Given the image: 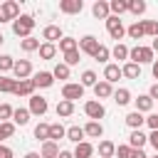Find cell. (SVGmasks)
I'll list each match as a JSON object with an SVG mask.
<instances>
[{
    "label": "cell",
    "mask_w": 158,
    "mask_h": 158,
    "mask_svg": "<svg viewBox=\"0 0 158 158\" xmlns=\"http://www.w3.org/2000/svg\"><path fill=\"white\" fill-rule=\"evenodd\" d=\"M20 49H22V52H40V40H37V37L20 40Z\"/></svg>",
    "instance_id": "cell-33"
},
{
    "label": "cell",
    "mask_w": 158,
    "mask_h": 158,
    "mask_svg": "<svg viewBox=\"0 0 158 158\" xmlns=\"http://www.w3.org/2000/svg\"><path fill=\"white\" fill-rule=\"evenodd\" d=\"M143 22V32H146V37H158V20H141Z\"/></svg>",
    "instance_id": "cell-38"
},
{
    "label": "cell",
    "mask_w": 158,
    "mask_h": 158,
    "mask_svg": "<svg viewBox=\"0 0 158 158\" xmlns=\"http://www.w3.org/2000/svg\"><path fill=\"white\" fill-rule=\"evenodd\" d=\"M67 138H69L72 143H81V141L86 138L84 126H69V128H67Z\"/></svg>",
    "instance_id": "cell-28"
},
{
    "label": "cell",
    "mask_w": 158,
    "mask_h": 158,
    "mask_svg": "<svg viewBox=\"0 0 158 158\" xmlns=\"http://www.w3.org/2000/svg\"><path fill=\"white\" fill-rule=\"evenodd\" d=\"M25 158H42L40 153H35V151H30V153H25Z\"/></svg>",
    "instance_id": "cell-55"
},
{
    "label": "cell",
    "mask_w": 158,
    "mask_h": 158,
    "mask_svg": "<svg viewBox=\"0 0 158 158\" xmlns=\"http://www.w3.org/2000/svg\"><path fill=\"white\" fill-rule=\"evenodd\" d=\"M131 153H133V148H131L128 143H121V146H116V156H118V158H131Z\"/></svg>",
    "instance_id": "cell-47"
},
{
    "label": "cell",
    "mask_w": 158,
    "mask_h": 158,
    "mask_svg": "<svg viewBox=\"0 0 158 158\" xmlns=\"http://www.w3.org/2000/svg\"><path fill=\"white\" fill-rule=\"evenodd\" d=\"M151 158H158V153H156V156H151Z\"/></svg>",
    "instance_id": "cell-58"
},
{
    "label": "cell",
    "mask_w": 158,
    "mask_h": 158,
    "mask_svg": "<svg viewBox=\"0 0 158 158\" xmlns=\"http://www.w3.org/2000/svg\"><path fill=\"white\" fill-rule=\"evenodd\" d=\"M12 74H15V79H17V81L30 79V77H32V62H30V59H15Z\"/></svg>",
    "instance_id": "cell-6"
},
{
    "label": "cell",
    "mask_w": 158,
    "mask_h": 158,
    "mask_svg": "<svg viewBox=\"0 0 158 158\" xmlns=\"http://www.w3.org/2000/svg\"><path fill=\"white\" fill-rule=\"evenodd\" d=\"M121 77H123V72H121V67H118V64H111V62H109V64L104 67V81L114 84V81H118Z\"/></svg>",
    "instance_id": "cell-15"
},
{
    "label": "cell",
    "mask_w": 158,
    "mask_h": 158,
    "mask_svg": "<svg viewBox=\"0 0 158 158\" xmlns=\"http://www.w3.org/2000/svg\"><path fill=\"white\" fill-rule=\"evenodd\" d=\"M151 49H153V52H158V37H156V40L151 42Z\"/></svg>",
    "instance_id": "cell-56"
},
{
    "label": "cell",
    "mask_w": 158,
    "mask_h": 158,
    "mask_svg": "<svg viewBox=\"0 0 158 158\" xmlns=\"http://www.w3.org/2000/svg\"><path fill=\"white\" fill-rule=\"evenodd\" d=\"M12 114H15V109L10 104H0V123L2 121H12Z\"/></svg>",
    "instance_id": "cell-45"
},
{
    "label": "cell",
    "mask_w": 158,
    "mask_h": 158,
    "mask_svg": "<svg viewBox=\"0 0 158 158\" xmlns=\"http://www.w3.org/2000/svg\"><path fill=\"white\" fill-rule=\"evenodd\" d=\"M106 30H109V35H111V40H116V44H118V40L126 35V27H123V22H121V17H109L106 20Z\"/></svg>",
    "instance_id": "cell-5"
},
{
    "label": "cell",
    "mask_w": 158,
    "mask_h": 158,
    "mask_svg": "<svg viewBox=\"0 0 158 158\" xmlns=\"http://www.w3.org/2000/svg\"><path fill=\"white\" fill-rule=\"evenodd\" d=\"M131 158H148V156L143 153V148H138V151H133V153H131Z\"/></svg>",
    "instance_id": "cell-52"
},
{
    "label": "cell",
    "mask_w": 158,
    "mask_h": 158,
    "mask_svg": "<svg viewBox=\"0 0 158 158\" xmlns=\"http://www.w3.org/2000/svg\"><path fill=\"white\" fill-rule=\"evenodd\" d=\"M94 94H96V101H101V99H109V96H114V84H109V81H96V86H94Z\"/></svg>",
    "instance_id": "cell-16"
},
{
    "label": "cell",
    "mask_w": 158,
    "mask_h": 158,
    "mask_svg": "<svg viewBox=\"0 0 158 158\" xmlns=\"http://www.w3.org/2000/svg\"><path fill=\"white\" fill-rule=\"evenodd\" d=\"M143 123H146V116H143L141 111H131V114H126V126H128L131 131H141Z\"/></svg>",
    "instance_id": "cell-17"
},
{
    "label": "cell",
    "mask_w": 158,
    "mask_h": 158,
    "mask_svg": "<svg viewBox=\"0 0 158 158\" xmlns=\"http://www.w3.org/2000/svg\"><path fill=\"white\" fill-rule=\"evenodd\" d=\"M15 84H17V79H10V77L0 74V94H12L15 91Z\"/></svg>",
    "instance_id": "cell-36"
},
{
    "label": "cell",
    "mask_w": 158,
    "mask_h": 158,
    "mask_svg": "<svg viewBox=\"0 0 158 158\" xmlns=\"http://www.w3.org/2000/svg\"><path fill=\"white\" fill-rule=\"evenodd\" d=\"M35 89H37V86H35L32 79H22V81L15 84V91H12V94H15V96H35Z\"/></svg>",
    "instance_id": "cell-13"
},
{
    "label": "cell",
    "mask_w": 158,
    "mask_h": 158,
    "mask_svg": "<svg viewBox=\"0 0 158 158\" xmlns=\"http://www.w3.org/2000/svg\"><path fill=\"white\" fill-rule=\"evenodd\" d=\"M12 133H15V123H12V121H2V123H0V143H2L5 138H12Z\"/></svg>",
    "instance_id": "cell-41"
},
{
    "label": "cell",
    "mask_w": 158,
    "mask_h": 158,
    "mask_svg": "<svg viewBox=\"0 0 158 158\" xmlns=\"http://www.w3.org/2000/svg\"><path fill=\"white\" fill-rule=\"evenodd\" d=\"M114 156H116V143L109 138L99 141V158H114Z\"/></svg>",
    "instance_id": "cell-20"
},
{
    "label": "cell",
    "mask_w": 158,
    "mask_h": 158,
    "mask_svg": "<svg viewBox=\"0 0 158 158\" xmlns=\"http://www.w3.org/2000/svg\"><path fill=\"white\" fill-rule=\"evenodd\" d=\"M59 49L67 54V52H74V49H79V40H74V37H62L59 40Z\"/></svg>",
    "instance_id": "cell-34"
},
{
    "label": "cell",
    "mask_w": 158,
    "mask_h": 158,
    "mask_svg": "<svg viewBox=\"0 0 158 158\" xmlns=\"http://www.w3.org/2000/svg\"><path fill=\"white\" fill-rule=\"evenodd\" d=\"M121 72L126 79H141V64H136V62H126L121 67Z\"/></svg>",
    "instance_id": "cell-25"
},
{
    "label": "cell",
    "mask_w": 158,
    "mask_h": 158,
    "mask_svg": "<svg viewBox=\"0 0 158 158\" xmlns=\"http://www.w3.org/2000/svg\"><path fill=\"white\" fill-rule=\"evenodd\" d=\"M72 153H74V158H94V146L89 141H81V143L74 146Z\"/></svg>",
    "instance_id": "cell-18"
},
{
    "label": "cell",
    "mask_w": 158,
    "mask_h": 158,
    "mask_svg": "<svg viewBox=\"0 0 158 158\" xmlns=\"http://www.w3.org/2000/svg\"><path fill=\"white\" fill-rule=\"evenodd\" d=\"M59 10H62L64 15H77V12L84 10V2H81V0H62V2H59Z\"/></svg>",
    "instance_id": "cell-14"
},
{
    "label": "cell",
    "mask_w": 158,
    "mask_h": 158,
    "mask_svg": "<svg viewBox=\"0 0 158 158\" xmlns=\"http://www.w3.org/2000/svg\"><path fill=\"white\" fill-rule=\"evenodd\" d=\"M109 57H111V49H109L106 44H99V49H96L94 59H96V62H101V64H109Z\"/></svg>",
    "instance_id": "cell-42"
},
{
    "label": "cell",
    "mask_w": 158,
    "mask_h": 158,
    "mask_svg": "<svg viewBox=\"0 0 158 158\" xmlns=\"http://www.w3.org/2000/svg\"><path fill=\"white\" fill-rule=\"evenodd\" d=\"M114 101H116L118 106H126V104H131V91H128L126 86L116 89V91H114Z\"/></svg>",
    "instance_id": "cell-32"
},
{
    "label": "cell",
    "mask_w": 158,
    "mask_h": 158,
    "mask_svg": "<svg viewBox=\"0 0 158 158\" xmlns=\"http://www.w3.org/2000/svg\"><path fill=\"white\" fill-rule=\"evenodd\" d=\"M40 57H42V59H54V57H57V44L42 42V44H40Z\"/></svg>",
    "instance_id": "cell-35"
},
{
    "label": "cell",
    "mask_w": 158,
    "mask_h": 158,
    "mask_svg": "<svg viewBox=\"0 0 158 158\" xmlns=\"http://www.w3.org/2000/svg\"><path fill=\"white\" fill-rule=\"evenodd\" d=\"M57 116L59 118H69L72 114H74V101H67V99H59V104H57Z\"/></svg>",
    "instance_id": "cell-23"
},
{
    "label": "cell",
    "mask_w": 158,
    "mask_h": 158,
    "mask_svg": "<svg viewBox=\"0 0 158 158\" xmlns=\"http://www.w3.org/2000/svg\"><path fill=\"white\" fill-rule=\"evenodd\" d=\"M146 126H148L151 131H158V114H148V116H146Z\"/></svg>",
    "instance_id": "cell-48"
},
{
    "label": "cell",
    "mask_w": 158,
    "mask_h": 158,
    "mask_svg": "<svg viewBox=\"0 0 158 158\" xmlns=\"http://www.w3.org/2000/svg\"><path fill=\"white\" fill-rule=\"evenodd\" d=\"M109 7H111V15L114 17H121L123 12H128V0H111Z\"/></svg>",
    "instance_id": "cell-29"
},
{
    "label": "cell",
    "mask_w": 158,
    "mask_h": 158,
    "mask_svg": "<svg viewBox=\"0 0 158 158\" xmlns=\"http://www.w3.org/2000/svg\"><path fill=\"white\" fill-rule=\"evenodd\" d=\"M2 44H5V37H2V35H0V47H2Z\"/></svg>",
    "instance_id": "cell-57"
},
{
    "label": "cell",
    "mask_w": 158,
    "mask_h": 158,
    "mask_svg": "<svg viewBox=\"0 0 158 158\" xmlns=\"http://www.w3.org/2000/svg\"><path fill=\"white\" fill-rule=\"evenodd\" d=\"M126 35H128L131 40H143V37H146V32H143V22L136 20L133 25H128V27H126Z\"/></svg>",
    "instance_id": "cell-26"
},
{
    "label": "cell",
    "mask_w": 158,
    "mask_h": 158,
    "mask_svg": "<svg viewBox=\"0 0 158 158\" xmlns=\"http://www.w3.org/2000/svg\"><path fill=\"white\" fill-rule=\"evenodd\" d=\"M59 138H67V128L57 121V123H49V141H59Z\"/></svg>",
    "instance_id": "cell-31"
},
{
    "label": "cell",
    "mask_w": 158,
    "mask_h": 158,
    "mask_svg": "<svg viewBox=\"0 0 158 158\" xmlns=\"http://www.w3.org/2000/svg\"><path fill=\"white\" fill-rule=\"evenodd\" d=\"M30 114L32 116H44L47 114V109H49V104H47V99L44 96H40V94H35V96H30Z\"/></svg>",
    "instance_id": "cell-8"
},
{
    "label": "cell",
    "mask_w": 158,
    "mask_h": 158,
    "mask_svg": "<svg viewBox=\"0 0 158 158\" xmlns=\"http://www.w3.org/2000/svg\"><path fill=\"white\" fill-rule=\"evenodd\" d=\"M35 17L32 15H20L15 22H12V32L20 37V40H27V37H32V30H35Z\"/></svg>",
    "instance_id": "cell-1"
},
{
    "label": "cell",
    "mask_w": 158,
    "mask_h": 158,
    "mask_svg": "<svg viewBox=\"0 0 158 158\" xmlns=\"http://www.w3.org/2000/svg\"><path fill=\"white\" fill-rule=\"evenodd\" d=\"M96 49H99V40H96L94 35H84V37L79 40V52H81V54L94 57V54H96Z\"/></svg>",
    "instance_id": "cell-9"
},
{
    "label": "cell",
    "mask_w": 158,
    "mask_h": 158,
    "mask_svg": "<svg viewBox=\"0 0 158 158\" xmlns=\"http://www.w3.org/2000/svg\"><path fill=\"white\" fill-rule=\"evenodd\" d=\"M12 67H15V59H12L10 54H0V74L12 72Z\"/></svg>",
    "instance_id": "cell-43"
},
{
    "label": "cell",
    "mask_w": 158,
    "mask_h": 158,
    "mask_svg": "<svg viewBox=\"0 0 158 158\" xmlns=\"http://www.w3.org/2000/svg\"><path fill=\"white\" fill-rule=\"evenodd\" d=\"M84 114L89 116V121H99V118H104V116H106V109H104V104H101V101L91 99V101H86V104H84Z\"/></svg>",
    "instance_id": "cell-4"
},
{
    "label": "cell",
    "mask_w": 158,
    "mask_h": 158,
    "mask_svg": "<svg viewBox=\"0 0 158 158\" xmlns=\"http://www.w3.org/2000/svg\"><path fill=\"white\" fill-rule=\"evenodd\" d=\"M30 109H15V114H12V123L15 126H27L30 123Z\"/></svg>",
    "instance_id": "cell-27"
},
{
    "label": "cell",
    "mask_w": 158,
    "mask_h": 158,
    "mask_svg": "<svg viewBox=\"0 0 158 158\" xmlns=\"http://www.w3.org/2000/svg\"><path fill=\"white\" fill-rule=\"evenodd\" d=\"M133 101H136V111H141V114H148V111L153 109V99H151L148 94H138Z\"/></svg>",
    "instance_id": "cell-22"
},
{
    "label": "cell",
    "mask_w": 158,
    "mask_h": 158,
    "mask_svg": "<svg viewBox=\"0 0 158 158\" xmlns=\"http://www.w3.org/2000/svg\"><path fill=\"white\" fill-rule=\"evenodd\" d=\"M128 47L123 44V42H118V44H114V49H111V57L114 59H118V62H128Z\"/></svg>",
    "instance_id": "cell-30"
},
{
    "label": "cell",
    "mask_w": 158,
    "mask_h": 158,
    "mask_svg": "<svg viewBox=\"0 0 158 158\" xmlns=\"http://www.w3.org/2000/svg\"><path fill=\"white\" fill-rule=\"evenodd\" d=\"M151 72H153V77H156V79H158V59H156V62H153V64H151Z\"/></svg>",
    "instance_id": "cell-54"
},
{
    "label": "cell",
    "mask_w": 158,
    "mask_h": 158,
    "mask_svg": "<svg viewBox=\"0 0 158 158\" xmlns=\"http://www.w3.org/2000/svg\"><path fill=\"white\" fill-rule=\"evenodd\" d=\"M20 17V5L15 0H5L0 2V25L2 22H15Z\"/></svg>",
    "instance_id": "cell-3"
},
{
    "label": "cell",
    "mask_w": 158,
    "mask_h": 158,
    "mask_svg": "<svg viewBox=\"0 0 158 158\" xmlns=\"http://www.w3.org/2000/svg\"><path fill=\"white\" fill-rule=\"evenodd\" d=\"M0 158H15L12 148H10V146H5V143H0Z\"/></svg>",
    "instance_id": "cell-49"
},
{
    "label": "cell",
    "mask_w": 158,
    "mask_h": 158,
    "mask_svg": "<svg viewBox=\"0 0 158 158\" xmlns=\"http://www.w3.org/2000/svg\"><path fill=\"white\" fill-rule=\"evenodd\" d=\"M84 96V86L81 84H77V81H67L64 86H62V99H67V101H77V99H81Z\"/></svg>",
    "instance_id": "cell-7"
},
{
    "label": "cell",
    "mask_w": 158,
    "mask_h": 158,
    "mask_svg": "<svg viewBox=\"0 0 158 158\" xmlns=\"http://www.w3.org/2000/svg\"><path fill=\"white\" fill-rule=\"evenodd\" d=\"M84 133H86V138H101V136H104L101 121H89V123L84 126Z\"/></svg>",
    "instance_id": "cell-24"
},
{
    "label": "cell",
    "mask_w": 158,
    "mask_h": 158,
    "mask_svg": "<svg viewBox=\"0 0 158 158\" xmlns=\"http://www.w3.org/2000/svg\"><path fill=\"white\" fill-rule=\"evenodd\" d=\"M35 138L42 141V143L49 141V123H42V121H40V123L35 126Z\"/></svg>",
    "instance_id": "cell-37"
},
{
    "label": "cell",
    "mask_w": 158,
    "mask_h": 158,
    "mask_svg": "<svg viewBox=\"0 0 158 158\" xmlns=\"http://www.w3.org/2000/svg\"><path fill=\"white\" fill-rule=\"evenodd\" d=\"M91 15H94L96 20H109V17H111L109 2H106V0H96V2L91 5Z\"/></svg>",
    "instance_id": "cell-10"
},
{
    "label": "cell",
    "mask_w": 158,
    "mask_h": 158,
    "mask_svg": "<svg viewBox=\"0 0 158 158\" xmlns=\"http://www.w3.org/2000/svg\"><path fill=\"white\" fill-rule=\"evenodd\" d=\"M148 143H151V146L156 148V153H158V131H151V133H148Z\"/></svg>",
    "instance_id": "cell-50"
},
{
    "label": "cell",
    "mask_w": 158,
    "mask_h": 158,
    "mask_svg": "<svg viewBox=\"0 0 158 158\" xmlns=\"http://www.w3.org/2000/svg\"><path fill=\"white\" fill-rule=\"evenodd\" d=\"M57 158H74V153H72V151H62Z\"/></svg>",
    "instance_id": "cell-53"
},
{
    "label": "cell",
    "mask_w": 158,
    "mask_h": 158,
    "mask_svg": "<svg viewBox=\"0 0 158 158\" xmlns=\"http://www.w3.org/2000/svg\"><path fill=\"white\" fill-rule=\"evenodd\" d=\"M32 81L37 89H49L54 84V74L52 72H37V74H32Z\"/></svg>",
    "instance_id": "cell-12"
},
{
    "label": "cell",
    "mask_w": 158,
    "mask_h": 158,
    "mask_svg": "<svg viewBox=\"0 0 158 158\" xmlns=\"http://www.w3.org/2000/svg\"><path fill=\"white\" fill-rule=\"evenodd\" d=\"M79 57H81V52H79V49L67 52V54H64V64H67V67H74V64H79Z\"/></svg>",
    "instance_id": "cell-46"
},
{
    "label": "cell",
    "mask_w": 158,
    "mask_h": 158,
    "mask_svg": "<svg viewBox=\"0 0 158 158\" xmlns=\"http://www.w3.org/2000/svg\"><path fill=\"white\" fill-rule=\"evenodd\" d=\"M52 74H54V79H69V67H67L64 62H59V64L52 69Z\"/></svg>",
    "instance_id": "cell-44"
},
{
    "label": "cell",
    "mask_w": 158,
    "mask_h": 158,
    "mask_svg": "<svg viewBox=\"0 0 158 158\" xmlns=\"http://www.w3.org/2000/svg\"><path fill=\"white\" fill-rule=\"evenodd\" d=\"M146 143H148V136H146L143 131H131V136H128V146H131L133 151L143 148Z\"/></svg>",
    "instance_id": "cell-19"
},
{
    "label": "cell",
    "mask_w": 158,
    "mask_h": 158,
    "mask_svg": "<svg viewBox=\"0 0 158 158\" xmlns=\"http://www.w3.org/2000/svg\"><path fill=\"white\" fill-rule=\"evenodd\" d=\"M146 7H148V5H146L143 0H128V12H131V15H136V17H138V15H143V12H146Z\"/></svg>",
    "instance_id": "cell-39"
},
{
    "label": "cell",
    "mask_w": 158,
    "mask_h": 158,
    "mask_svg": "<svg viewBox=\"0 0 158 158\" xmlns=\"http://www.w3.org/2000/svg\"><path fill=\"white\" fill-rule=\"evenodd\" d=\"M62 151H59V143H54V141H44L42 143V148H40V156L42 158H57Z\"/></svg>",
    "instance_id": "cell-21"
},
{
    "label": "cell",
    "mask_w": 158,
    "mask_h": 158,
    "mask_svg": "<svg viewBox=\"0 0 158 158\" xmlns=\"http://www.w3.org/2000/svg\"><path fill=\"white\" fill-rule=\"evenodd\" d=\"M148 96H151L153 101L158 99V81H156V84H151V89H148Z\"/></svg>",
    "instance_id": "cell-51"
},
{
    "label": "cell",
    "mask_w": 158,
    "mask_h": 158,
    "mask_svg": "<svg viewBox=\"0 0 158 158\" xmlns=\"http://www.w3.org/2000/svg\"><path fill=\"white\" fill-rule=\"evenodd\" d=\"M153 54H156V52H153L151 47L136 44V47H131V52H128V62H136V64H153V62H156Z\"/></svg>",
    "instance_id": "cell-2"
},
{
    "label": "cell",
    "mask_w": 158,
    "mask_h": 158,
    "mask_svg": "<svg viewBox=\"0 0 158 158\" xmlns=\"http://www.w3.org/2000/svg\"><path fill=\"white\" fill-rule=\"evenodd\" d=\"M96 79H99L96 72H94V69H86V72H81V81H79V84H81V86H96Z\"/></svg>",
    "instance_id": "cell-40"
},
{
    "label": "cell",
    "mask_w": 158,
    "mask_h": 158,
    "mask_svg": "<svg viewBox=\"0 0 158 158\" xmlns=\"http://www.w3.org/2000/svg\"><path fill=\"white\" fill-rule=\"evenodd\" d=\"M64 35H62V27L59 25H47L44 30H42V40L44 42H49V44H54V42H59Z\"/></svg>",
    "instance_id": "cell-11"
}]
</instances>
